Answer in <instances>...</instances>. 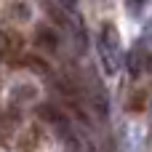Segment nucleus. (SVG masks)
<instances>
[{"instance_id":"1","label":"nucleus","mask_w":152,"mask_h":152,"mask_svg":"<svg viewBox=\"0 0 152 152\" xmlns=\"http://www.w3.org/2000/svg\"><path fill=\"white\" fill-rule=\"evenodd\" d=\"M99 51H102V61L107 72H115V67L120 64V37L115 32L112 24H104L99 32Z\"/></svg>"},{"instance_id":"2","label":"nucleus","mask_w":152,"mask_h":152,"mask_svg":"<svg viewBox=\"0 0 152 152\" xmlns=\"http://www.w3.org/2000/svg\"><path fill=\"white\" fill-rule=\"evenodd\" d=\"M152 64V56L147 48H142V45H136L131 53H128V69L134 72V75H142L144 69H150Z\"/></svg>"},{"instance_id":"3","label":"nucleus","mask_w":152,"mask_h":152,"mask_svg":"<svg viewBox=\"0 0 152 152\" xmlns=\"http://www.w3.org/2000/svg\"><path fill=\"white\" fill-rule=\"evenodd\" d=\"M37 115H40V118H45L51 126H56L61 134H67V136H69V123L64 120V115H61L56 107H51V104H43V107L37 110Z\"/></svg>"},{"instance_id":"4","label":"nucleus","mask_w":152,"mask_h":152,"mask_svg":"<svg viewBox=\"0 0 152 152\" xmlns=\"http://www.w3.org/2000/svg\"><path fill=\"white\" fill-rule=\"evenodd\" d=\"M37 43H40L43 48L53 51V48L59 45V35H56L53 29H48V27H40V29H37Z\"/></svg>"},{"instance_id":"5","label":"nucleus","mask_w":152,"mask_h":152,"mask_svg":"<svg viewBox=\"0 0 152 152\" xmlns=\"http://www.w3.org/2000/svg\"><path fill=\"white\" fill-rule=\"evenodd\" d=\"M59 3H61L67 11H75V8H77V0H59Z\"/></svg>"}]
</instances>
